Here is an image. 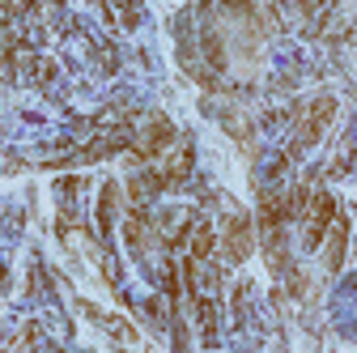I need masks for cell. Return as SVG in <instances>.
Returning a JSON list of instances; mask_svg holds the SVG:
<instances>
[{
    "label": "cell",
    "mask_w": 357,
    "mask_h": 353,
    "mask_svg": "<svg viewBox=\"0 0 357 353\" xmlns=\"http://www.w3.org/2000/svg\"><path fill=\"white\" fill-rule=\"evenodd\" d=\"M332 115H336V103H332V98L315 103V111H310V123H306V132H302V145H315V141H319V132L328 128Z\"/></svg>",
    "instance_id": "6da1fadb"
},
{
    "label": "cell",
    "mask_w": 357,
    "mask_h": 353,
    "mask_svg": "<svg viewBox=\"0 0 357 353\" xmlns=\"http://www.w3.org/2000/svg\"><path fill=\"white\" fill-rule=\"evenodd\" d=\"M247 247H251V239H247V226L238 222V226L230 230V255H234V260H243V255H247Z\"/></svg>",
    "instance_id": "7a4b0ae2"
},
{
    "label": "cell",
    "mask_w": 357,
    "mask_h": 353,
    "mask_svg": "<svg viewBox=\"0 0 357 353\" xmlns=\"http://www.w3.org/2000/svg\"><path fill=\"white\" fill-rule=\"evenodd\" d=\"M328 217H332V200L324 196V200L315 204V213H310V234H319V230L328 226Z\"/></svg>",
    "instance_id": "3957f363"
}]
</instances>
